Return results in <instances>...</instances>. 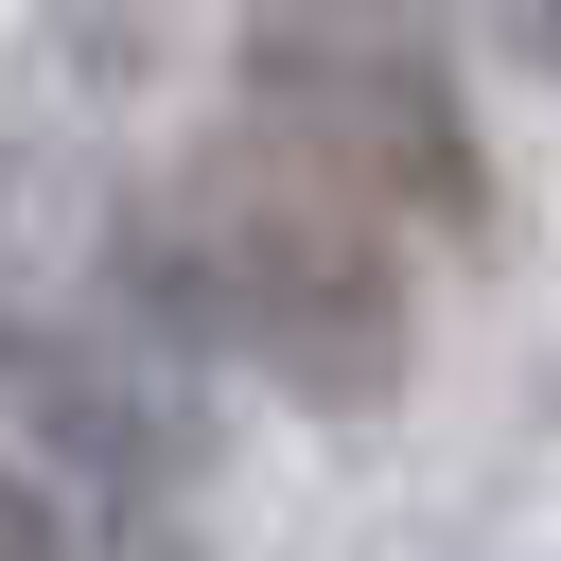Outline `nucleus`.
I'll return each instance as SVG.
<instances>
[{
    "mask_svg": "<svg viewBox=\"0 0 561 561\" xmlns=\"http://www.w3.org/2000/svg\"><path fill=\"white\" fill-rule=\"evenodd\" d=\"M123 298H140L175 351L263 368L298 421H386L403 368H421V298H403L386 210L316 193V175L263 158V140H210V158H175V175L123 210Z\"/></svg>",
    "mask_w": 561,
    "mask_h": 561,
    "instance_id": "obj_1",
    "label": "nucleus"
},
{
    "mask_svg": "<svg viewBox=\"0 0 561 561\" xmlns=\"http://www.w3.org/2000/svg\"><path fill=\"white\" fill-rule=\"evenodd\" d=\"M491 18H508V70H543V88H561V0H491Z\"/></svg>",
    "mask_w": 561,
    "mask_h": 561,
    "instance_id": "obj_4",
    "label": "nucleus"
},
{
    "mask_svg": "<svg viewBox=\"0 0 561 561\" xmlns=\"http://www.w3.org/2000/svg\"><path fill=\"white\" fill-rule=\"evenodd\" d=\"M245 140L263 158H298L316 193H351V210H421V228H473L491 210V140H473V105H456V70L421 53V35H245Z\"/></svg>",
    "mask_w": 561,
    "mask_h": 561,
    "instance_id": "obj_2",
    "label": "nucleus"
},
{
    "mask_svg": "<svg viewBox=\"0 0 561 561\" xmlns=\"http://www.w3.org/2000/svg\"><path fill=\"white\" fill-rule=\"evenodd\" d=\"M0 561H70V508H53L18 456H0Z\"/></svg>",
    "mask_w": 561,
    "mask_h": 561,
    "instance_id": "obj_3",
    "label": "nucleus"
},
{
    "mask_svg": "<svg viewBox=\"0 0 561 561\" xmlns=\"http://www.w3.org/2000/svg\"><path fill=\"white\" fill-rule=\"evenodd\" d=\"M368 18H421V0H368Z\"/></svg>",
    "mask_w": 561,
    "mask_h": 561,
    "instance_id": "obj_5",
    "label": "nucleus"
}]
</instances>
